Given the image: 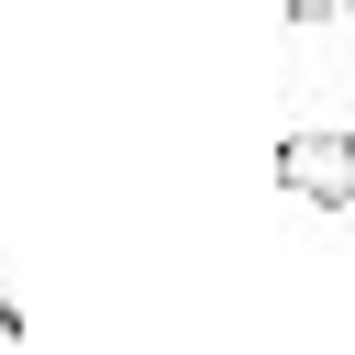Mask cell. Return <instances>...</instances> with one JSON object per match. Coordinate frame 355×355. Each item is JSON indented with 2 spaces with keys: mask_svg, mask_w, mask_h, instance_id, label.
Returning a JSON list of instances; mask_svg holds the SVG:
<instances>
[{
  "mask_svg": "<svg viewBox=\"0 0 355 355\" xmlns=\"http://www.w3.org/2000/svg\"><path fill=\"white\" fill-rule=\"evenodd\" d=\"M266 178H277V200H311V211H355V122H300V133H277Z\"/></svg>",
  "mask_w": 355,
  "mask_h": 355,
  "instance_id": "cell-1",
  "label": "cell"
},
{
  "mask_svg": "<svg viewBox=\"0 0 355 355\" xmlns=\"http://www.w3.org/2000/svg\"><path fill=\"white\" fill-rule=\"evenodd\" d=\"M22 333H33V311H22V300H11V277H0V344H22Z\"/></svg>",
  "mask_w": 355,
  "mask_h": 355,
  "instance_id": "cell-2",
  "label": "cell"
},
{
  "mask_svg": "<svg viewBox=\"0 0 355 355\" xmlns=\"http://www.w3.org/2000/svg\"><path fill=\"white\" fill-rule=\"evenodd\" d=\"M277 22H300V33H322V22H333V0H277Z\"/></svg>",
  "mask_w": 355,
  "mask_h": 355,
  "instance_id": "cell-3",
  "label": "cell"
}]
</instances>
